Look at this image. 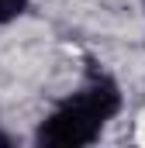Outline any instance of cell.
<instances>
[{"label": "cell", "instance_id": "cell-1", "mask_svg": "<svg viewBox=\"0 0 145 148\" xmlns=\"http://www.w3.org/2000/svg\"><path fill=\"white\" fill-rule=\"evenodd\" d=\"M114 110H117V90L110 83H93V86H86L83 93H76L66 107H59L41 124L38 141L52 145V148L90 145L100 134L104 121L114 117Z\"/></svg>", "mask_w": 145, "mask_h": 148}, {"label": "cell", "instance_id": "cell-2", "mask_svg": "<svg viewBox=\"0 0 145 148\" xmlns=\"http://www.w3.org/2000/svg\"><path fill=\"white\" fill-rule=\"evenodd\" d=\"M24 7H28V0H0V24H7V21L21 17V14H24Z\"/></svg>", "mask_w": 145, "mask_h": 148}]
</instances>
